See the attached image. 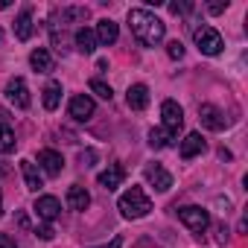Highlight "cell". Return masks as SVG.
I'll return each mask as SVG.
<instances>
[{"instance_id":"d6986e66","label":"cell","mask_w":248,"mask_h":248,"mask_svg":"<svg viewBox=\"0 0 248 248\" xmlns=\"http://www.w3.org/2000/svg\"><path fill=\"white\" fill-rule=\"evenodd\" d=\"M15 35H18V41H30V38H32V12H30V9H24V12L18 15V21H15Z\"/></svg>"},{"instance_id":"6da1fadb","label":"cell","mask_w":248,"mask_h":248,"mask_svg":"<svg viewBox=\"0 0 248 248\" xmlns=\"http://www.w3.org/2000/svg\"><path fill=\"white\" fill-rule=\"evenodd\" d=\"M129 27L135 32V38L143 44V47H158L167 35V27L161 18H155L149 9H132L129 12Z\"/></svg>"},{"instance_id":"9c48e42d","label":"cell","mask_w":248,"mask_h":248,"mask_svg":"<svg viewBox=\"0 0 248 248\" xmlns=\"http://www.w3.org/2000/svg\"><path fill=\"white\" fill-rule=\"evenodd\" d=\"M207 149V143H204V138H202V132H190L184 140H181V146H178V155L184 158V161H190V158H196V155H202Z\"/></svg>"},{"instance_id":"4316f807","label":"cell","mask_w":248,"mask_h":248,"mask_svg":"<svg viewBox=\"0 0 248 248\" xmlns=\"http://www.w3.org/2000/svg\"><path fill=\"white\" fill-rule=\"evenodd\" d=\"M170 12L172 15H187V12H193V3L190 0H184V3H170Z\"/></svg>"},{"instance_id":"f1b7e54d","label":"cell","mask_w":248,"mask_h":248,"mask_svg":"<svg viewBox=\"0 0 248 248\" xmlns=\"http://www.w3.org/2000/svg\"><path fill=\"white\" fill-rule=\"evenodd\" d=\"M35 233H38L41 239H53V236H56V231H53L50 225H41V228H35Z\"/></svg>"},{"instance_id":"f546056e","label":"cell","mask_w":248,"mask_h":248,"mask_svg":"<svg viewBox=\"0 0 248 248\" xmlns=\"http://www.w3.org/2000/svg\"><path fill=\"white\" fill-rule=\"evenodd\" d=\"M225 9H228V0H225V3H210V6H207V12H210V15H222Z\"/></svg>"},{"instance_id":"ba28073f","label":"cell","mask_w":248,"mask_h":248,"mask_svg":"<svg viewBox=\"0 0 248 248\" xmlns=\"http://www.w3.org/2000/svg\"><path fill=\"white\" fill-rule=\"evenodd\" d=\"M143 175H146V181H149L158 193H167V190L172 187V175H170L161 164H149V167L143 170Z\"/></svg>"},{"instance_id":"30bf717a","label":"cell","mask_w":248,"mask_h":248,"mask_svg":"<svg viewBox=\"0 0 248 248\" xmlns=\"http://www.w3.org/2000/svg\"><path fill=\"white\" fill-rule=\"evenodd\" d=\"M35 213H38V219H44V222H56L59 213H62V204H59L56 196H38V199H35Z\"/></svg>"},{"instance_id":"7c38bea8","label":"cell","mask_w":248,"mask_h":248,"mask_svg":"<svg viewBox=\"0 0 248 248\" xmlns=\"http://www.w3.org/2000/svg\"><path fill=\"white\" fill-rule=\"evenodd\" d=\"M38 164H41V170H44L47 175H59V172L64 170V158H62L59 152H53V149L38 152Z\"/></svg>"},{"instance_id":"484cf974","label":"cell","mask_w":248,"mask_h":248,"mask_svg":"<svg viewBox=\"0 0 248 248\" xmlns=\"http://www.w3.org/2000/svg\"><path fill=\"white\" fill-rule=\"evenodd\" d=\"M167 56L170 59H184V44L181 41H170L167 44Z\"/></svg>"},{"instance_id":"603a6c76","label":"cell","mask_w":248,"mask_h":248,"mask_svg":"<svg viewBox=\"0 0 248 248\" xmlns=\"http://www.w3.org/2000/svg\"><path fill=\"white\" fill-rule=\"evenodd\" d=\"M15 149V135H12V129L9 126H0V155H6V152H12Z\"/></svg>"},{"instance_id":"ac0fdd59","label":"cell","mask_w":248,"mask_h":248,"mask_svg":"<svg viewBox=\"0 0 248 248\" xmlns=\"http://www.w3.org/2000/svg\"><path fill=\"white\" fill-rule=\"evenodd\" d=\"M93 35H96V41H99V44H114V41H117V35H120V30H117V24H114V21H108V18H105V21H99V24H96V32H93Z\"/></svg>"},{"instance_id":"d6a6232c","label":"cell","mask_w":248,"mask_h":248,"mask_svg":"<svg viewBox=\"0 0 248 248\" xmlns=\"http://www.w3.org/2000/svg\"><path fill=\"white\" fill-rule=\"evenodd\" d=\"M0 9H9V0H0Z\"/></svg>"},{"instance_id":"44dd1931","label":"cell","mask_w":248,"mask_h":248,"mask_svg":"<svg viewBox=\"0 0 248 248\" xmlns=\"http://www.w3.org/2000/svg\"><path fill=\"white\" fill-rule=\"evenodd\" d=\"M59 102H62V85H59V82H50V85L44 88V108H47V111H56Z\"/></svg>"},{"instance_id":"7402d4cb","label":"cell","mask_w":248,"mask_h":248,"mask_svg":"<svg viewBox=\"0 0 248 248\" xmlns=\"http://www.w3.org/2000/svg\"><path fill=\"white\" fill-rule=\"evenodd\" d=\"M172 140H175V138H172L167 129H152V132H149V146H152V149H164V146H172Z\"/></svg>"},{"instance_id":"1f68e13d","label":"cell","mask_w":248,"mask_h":248,"mask_svg":"<svg viewBox=\"0 0 248 248\" xmlns=\"http://www.w3.org/2000/svg\"><path fill=\"white\" fill-rule=\"evenodd\" d=\"M120 245H123V239H120V236H114V242H111V245H105V248H120Z\"/></svg>"},{"instance_id":"e0dca14e","label":"cell","mask_w":248,"mask_h":248,"mask_svg":"<svg viewBox=\"0 0 248 248\" xmlns=\"http://www.w3.org/2000/svg\"><path fill=\"white\" fill-rule=\"evenodd\" d=\"M126 99H129V108H135V111H143V108L149 105V88H146V85H132Z\"/></svg>"},{"instance_id":"ffe728a7","label":"cell","mask_w":248,"mask_h":248,"mask_svg":"<svg viewBox=\"0 0 248 248\" xmlns=\"http://www.w3.org/2000/svg\"><path fill=\"white\" fill-rule=\"evenodd\" d=\"M76 47H79V53H93L96 50V35H93V30H88V27H82V30H76Z\"/></svg>"},{"instance_id":"836d02e7","label":"cell","mask_w":248,"mask_h":248,"mask_svg":"<svg viewBox=\"0 0 248 248\" xmlns=\"http://www.w3.org/2000/svg\"><path fill=\"white\" fill-rule=\"evenodd\" d=\"M0 44H3V30H0Z\"/></svg>"},{"instance_id":"4dcf8cb0","label":"cell","mask_w":248,"mask_h":248,"mask_svg":"<svg viewBox=\"0 0 248 248\" xmlns=\"http://www.w3.org/2000/svg\"><path fill=\"white\" fill-rule=\"evenodd\" d=\"M0 248H18V245H15V239L9 233H0Z\"/></svg>"},{"instance_id":"d4e9b609","label":"cell","mask_w":248,"mask_h":248,"mask_svg":"<svg viewBox=\"0 0 248 248\" xmlns=\"http://www.w3.org/2000/svg\"><path fill=\"white\" fill-rule=\"evenodd\" d=\"M91 91L99 96V99H111L114 96V91H111V85H105L102 79H91Z\"/></svg>"},{"instance_id":"2e32d148","label":"cell","mask_w":248,"mask_h":248,"mask_svg":"<svg viewBox=\"0 0 248 248\" xmlns=\"http://www.w3.org/2000/svg\"><path fill=\"white\" fill-rule=\"evenodd\" d=\"M30 64H32L35 73H50V70H53V56H50L44 47H38V50L30 53Z\"/></svg>"},{"instance_id":"83f0119b","label":"cell","mask_w":248,"mask_h":248,"mask_svg":"<svg viewBox=\"0 0 248 248\" xmlns=\"http://www.w3.org/2000/svg\"><path fill=\"white\" fill-rule=\"evenodd\" d=\"M93 161H96V152H93V149L79 152V164H82V167H93Z\"/></svg>"},{"instance_id":"5bb4252c","label":"cell","mask_w":248,"mask_h":248,"mask_svg":"<svg viewBox=\"0 0 248 248\" xmlns=\"http://www.w3.org/2000/svg\"><path fill=\"white\" fill-rule=\"evenodd\" d=\"M88 204H91V193L82 184L67 187V207L70 210H88Z\"/></svg>"},{"instance_id":"3957f363","label":"cell","mask_w":248,"mask_h":248,"mask_svg":"<svg viewBox=\"0 0 248 248\" xmlns=\"http://www.w3.org/2000/svg\"><path fill=\"white\" fill-rule=\"evenodd\" d=\"M193 41H196V47L204 53V56H219L222 53V35L213 30V27H199V30H193Z\"/></svg>"},{"instance_id":"4fadbf2b","label":"cell","mask_w":248,"mask_h":248,"mask_svg":"<svg viewBox=\"0 0 248 248\" xmlns=\"http://www.w3.org/2000/svg\"><path fill=\"white\" fill-rule=\"evenodd\" d=\"M123 178H126V170H123L120 164H111L105 172H99V187H105V190H117L120 184H123Z\"/></svg>"},{"instance_id":"8fae6325","label":"cell","mask_w":248,"mask_h":248,"mask_svg":"<svg viewBox=\"0 0 248 248\" xmlns=\"http://www.w3.org/2000/svg\"><path fill=\"white\" fill-rule=\"evenodd\" d=\"M67 111H70V117H73V120L85 123V120H91V114H93V99H91V96H85V93H76V96L70 99Z\"/></svg>"},{"instance_id":"8992f818","label":"cell","mask_w":248,"mask_h":248,"mask_svg":"<svg viewBox=\"0 0 248 248\" xmlns=\"http://www.w3.org/2000/svg\"><path fill=\"white\" fill-rule=\"evenodd\" d=\"M6 99L15 108H30V88H27V82L21 76H15V79L6 82Z\"/></svg>"},{"instance_id":"cb8c5ba5","label":"cell","mask_w":248,"mask_h":248,"mask_svg":"<svg viewBox=\"0 0 248 248\" xmlns=\"http://www.w3.org/2000/svg\"><path fill=\"white\" fill-rule=\"evenodd\" d=\"M85 18H88L85 6H64L62 9V21H85Z\"/></svg>"},{"instance_id":"5b68a950","label":"cell","mask_w":248,"mask_h":248,"mask_svg":"<svg viewBox=\"0 0 248 248\" xmlns=\"http://www.w3.org/2000/svg\"><path fill=\"white\" fill-rule=\"evenodd\" d=\"M178 219L190 228V231H196V233H202L207 225H210V216H207V210H202V207H196V204H187V207H178Z\"/></svg>"},{"instance_id":"e575fe53","label":"cell","mask_w":248,"mask_h":248,"mask_svg":"<svg viewBox=\"0 0 248 248\" xmlns=\"http://www.w3.org/2000/svg\"><path fill=\"white\" fill-rule=\"evenodd\" d=\"M0 216H3V202H0Z\"/></svg>"},{"instance_id":"9a60e30c","label":"cell","mask_w":248,"mask_h":248,"mask_svg":"<svg viewBox=\"0 0 248 248\" xmlns=\"http://www.w3.org/2000/svg\"><path fill=\"white\" fill-rule=\"evenodd\" d=\"M21 172H24V181H27V190H32V193H38L41 187H44V181H41V172L35 170V164L32 161H21Z\"/></svg>"},{"instance_id":"7a4b0ae2","label":"cell","mask_w":248,"mask_h":248,"mask_svg":"<svg viewBox=\"0 0 248 248\" xmlns=\"http://www.w3.org/2000/svg\"><path fill=\"white\" fill-rule=\"evenodd\" d=\"M117 207H120V213L126 216V219H143V216L152 210V199H149L140 187H129L126 193L120 196Z\"/></svg>"},{"instance_id":"277c9868","label":"cell","mask_w":248,"mask_h":248,"mask_svg":"<svg viewBox=\"0 0 248 248\" xmlns=\"http://www.w3.org/2000/svg\"><path fill=\"white\" fill-rule=\"evenodd\" d=\"M161 117H164V129L175 138L181 132V126H184V111H181V105L175 99H164L161 102Z\"/></svg>"},{"instance_id":"52a82bcc","label":"cell","mask_w":248,"mask_h":248,"mask_svg":"<svg viewBox=\"0 0 248 248\" xmlns=\"http://www.w3.org/2000/svg\"><path fill=\"white\" fill-rule=\"evenodd\" d=\"M199 120H202V126L210 129V132H222V129L228 126L225 114H222L216 105H202V108H199Z\"/></svg>"}]
</instances>
